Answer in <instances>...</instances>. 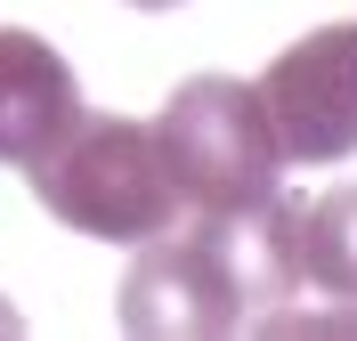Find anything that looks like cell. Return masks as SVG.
<instances>
[{
	"instance_id": "3957f363",
	"label": "cell",
	"mask_w": 357,
	"mask_h": 341,
	"mask_svg": "<svg viewBox=\"0 0 357 341\" xmlns=\"http://www.w3.org/2000/svg\"><path fill=\"white\" fill-rule=\"evenodd\" d=\"M162 155L178 171L187 211H260L284 195V138L268 122L260 82L195 73L162 98Z\"/></svg>"
},
{
	"instance_id": "6da1fadb",
	"label": "cell",
	"mask_w": 357,
	"mask_h": 341,
	"mask_svg": "<svg viewBox=\"0 0 357 341\" xmlns=\"http://www.w3.org/2000/svg\"><path fill=\"white\" fill-rule=\"evenodd\" d=\"M301 293V204L276 195L260 211H187L146 236L122 276V325L138 341H220L260 333L276 301Z\"/></svg>"
},
{
	"instance_id": "8992f818",
	"label": "cell",
	"mask_w": 357,
	"mask_h": 341,
	"mask_svg": "<svg viewBox=\"0 0 357 341\" xmlns=\"http://www.w3.org/2000/svg\"><path fill=\"white\" fill-rule=\"evenodd\" d=\"M301 285L357 301V187H333L301 204Z\"/></svg>"
},
{
	"instance_id": "52a82bcc",
	"label": "cell",
	"mask_w": 357,
	"mask_h": 341,
	"mask_svg": "<svg viewBox=\"0 0 357 341\" xmlns=\"http://www.w3.org/2000/svg\"><path fill=\"white\" fill-rule=\"evenodd\" d=\"M130 8H178V0H130Z\"/></svg>"
},
{
	"instance_id": "7a4b0ae2",
	"label": "cell",
	"mask_w": 357,
	"mask_h": 341,
	"mask_svg": "<svg viewBox=\"0 0 357 341\" xmlns=\"http://www.w3.org/2000/svg\"><path fill=\"white\" fill-rule=\"evenodd\" d=\"M24 171H33V204L49 220H66L73 236H98V244H146V236L187 220V195H178V171L162 155L155 122L82 114Z\"/></svg>"
},
{
	"instance_id": "5b68a950",
	"label": "cell",
	"mask_w": 357,
	"mask_h": 341,
	"mask_svg": "<svg viewBox=\"0 0 357 341\" xmlns=\"http://www.w3.org/2000/svg\"><path fill=\"white\" fill-rule=\"evenodd\" d=\"M82 122V82L41 33L0 24V162H41Z\"/></svg>"
},
{
	"instance_id": "277c9868",
	"label": "cell",
	"mask_w": 357,
	"mask_h": 341,
	"mask_svg": "<svg viewBox=\"0 0 357 341\" xmlns=\"http://www.w3.org/2000/svg\"><path fill=\"white\" fill-rule=\"evenodd\" d=\"M268 122L284 138V162H349L357 155V24H317L260 73Z\"/></svg>"
}]
</instances>
